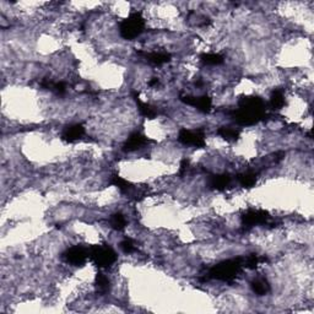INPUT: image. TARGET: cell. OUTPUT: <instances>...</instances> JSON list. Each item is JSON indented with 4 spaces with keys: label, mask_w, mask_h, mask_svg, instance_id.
<instances>
[{
    "label": "cell",
    "mask_w": 314,
    "mask_h": 314,
    "mask_svg": "<svg viewBox=\"0 0 314 314\" xmlns=\"http://www.w3.org/2000/svg\"><path fill=\"white\" fill-rule=\"evenodd\" d=\"M269 212L261 209H249L248 211L244 212L242 216V225L247 229L249 227L258 226V225H264L269 221Z\"/></svg>",
    "instance_id": "5b68a950"
},
{
    "label": "cell",
    "mask_w": 314,
    "mask_h": 314,
    "mask_svg": "<svg viewBox=\"0 0 314 314\" xmlns=\"http://www.w3.org/2000/svg\"><path fill=\"white\" fill-rule=\"evenodd\" d=\"M201 62H203L205 65H221L224 63V57L219 53H205L200 57Z\"/></svg>",
    "instance_id": "2e32d148"
},
{
    "label": "cell",
    "mask_w": 314,
    "mask_h": 314,
    "mask_svg": "<svg viewBox=\"0 0 314 314\" xmlns=\"http://www.w3.org/2000/svg\"><path fill=\"white\" fill-rule=\"evenodd\" d=\"M144 30H145V20L139 11L131 13L126 20L122 21L121 27H119L121 36L124 40L128 41L139 37L144 32Z\"/></svg>",
    "instance_id": "3957f363"
},
{
    "label": "cell",
    "mask_w": 314,
    "mask_h": 314,
    "mask_svg": "<svg viewBox=\"0 0 314 314\" xmlns=\"http://www.w3.org/2000/svg\"><path fill=\"white\" fill-rule=\"evenodd\" d=\"M181 100L183 101L186 105L191 107H195L198 111L208 113L212 106V101L209 96H200V97H193V96H183L181 97Z\"/></svg>",
    "instance_id": "ba28073f"
},
{
    "label": "cell",
    "mask_w": 314,
    "mask_h": 314,
    "mask_svg": "<svg viewBox=\"0 0 314 314\" xmlns=\"http://www.w3.org/2000/svg\"><path fill=\"white\" fill-rule=\"evenodd\" d=\"M148 85L150 86H157L159 85V79H152V80L150 81V83H148Z\"/></svg>",
    "instance_id": "603a6c76"
},
{
    "label": "cell",
    "mask_w": 314,
    "mask_h": 314,
    "mask_svg": "<svg viewBox=\"0 0 314 314\" xmlns=\"http://www.w3.org/2000/svg\"><path fill=\"white\" fill-rule=\"evenodd\" d=\"M243 268L244 258H234L221 261L220 264L215 265V267H212L211 269L209 270L208 275H205L203 281H206L209 279H215L225 282L233 281L241 274Z\"/></svg>",
    "instance_id": "7a4b0ae2"
},
{
    "label": "cell",
    "mask_w": 314,
    "mask_h": 314,
    "mask_svg": "<svg viewBox=\"0 0 314 314\" xmlns=\"http://www.w3.org/2000/svg\"><path fill=\"white\" fill-rule=\"evenodd\" d=\"M96 287L98 289V291L100 292H107L109 289V280L108 277L106 276L105 274H101V272H98L97 275H96Z\"/></svg>",
    "instance_id": "44dd1931"
},
{
    "label": "cell",
    "mask_w": 314,
    "mask_h": 314,
    "mask_svg": "<svg viewBox=\"0 0 314 314\" xmlns=\"http://www.w3.org/2000/svg\"><path fill=\"white\" fill-rule=\"evenodd\" d=\"M88 259L93 261L96 267L105 269L116 263L117 254L107 244H101V246H93L88 249Z\"/></svg>",
    "instance_id": "277c9868"
},
{
    "label": "cell",
    "mask_w": 314,
    "mask_h": 314,
    "mask_svg": "<svg viewBox=\"0 0 314 314\" xmlns=\"http://www.w3.org/2000/svg\"><path fill=\"white\" fill-rule=\"evenodd\" d=\"M267 116L265 105L259 97H244L239 100L238 108L232 117L239 126H253Z\"/></svg>",
    "instance_id": "6da1fadb"
},
{
    "label": "cell",
    "mask_w": 314,
    "mask_h": 314,
    "mask_svg": "<svg viewBox=\"0 0 314 314\" xmlns=\"http://www.w3.org/2000/svg\"><path fill=\"white\" fill-rule=\"evenodd\" d=\"M111 226L113 227L117 231H123L126 226V216L121 212H117V214L112 215L111 217Z\"/></svg>",
    "instance_id": "ffe728a7"
},
{
    "label": "cell",
    "mask_w": 314,
    "mask_h": 314,
    "mask_svg": "<svg viewBox=\"0 0 314 314\" xmlns=\"http://www.w3.org/2000/svg\"><path fill=\"white\" fill-rule=\"evenodd\" d=\"M231 184V177L230 174H217L214 176L210 181V186L216 190H224Z\"/></svg>",
    "instance_id": "4fadbf2b"
},
{
    "label": "cell",
    "mask_w": 314,
    "mask_h": 314,
    "mask_svg": "<svg viewBox=\"0 0 314 314\" xmlns=\"http://www.w3.org/2000/svg\"><path fill=\"white\" fill-rule=\"evenodd\" d=\"M85 135V128L81 124H71L62 133V139L66 143H75Z\"/></svg>",
    "instance_id": "9c48e42d"
},
{
    "label": "cell",
    "mask_w": 314,
    "mask_h": 314,
    "mask_svg": "<svg viewBox=\"0 0 314 314\" xmlns=\"http://www.w3.org/2000/svg\"><path fill=\"white\" fill-rule=\"evenodd\" d=\"M251 289L259 296H264L270 291V285L265 279H255L251 282Z\"/></svg>",
    "instance_id": "9a60e30c"
},
{
    "label": "cell",
    "mask_w": 314,
    "mask_h": 314,
    "mask_svg": "<svg viewBox=\"0 0 314 314\" xmlns=\"http://www.w3.org/2000/svg\"><path fill=\"white\" fill-rule=\"evenodd\" d=\"M63 258L68 261L69 264L80 267V265L85 264L86 260L88 259V251L80 246H74L66 249L65 253L63 254Z\"/></svg>",
    "instance_id": "52a82bcc"
},
{
    "label": "cell",
    "mask_w": 314,
    "mask_h": 314,
    "mask_svg": "<svg viewBox=\"0 0 314 314\" xmlns=\"http://www.w3.org/2000/svg\"><path fill=\"white\" fill-rule=\"evenodd\" d=\"M139 54L145 56L146 61L155 66H161L171 61V54L167 53V52H151V53L139 52Z\"/></svg>",
    "instance_id": "8fae6325"
},
{
    "label": "cell",
    "mask_w": 314,
    "mask_h": 314,
    "mask_svg": "<svg viewBox=\"0 0 314 314\" xmlns=\"http://www.w3.org/2000/svg\"><path fill=\"white\" fill-rule=\"evenodd\" d=\"M238 183L244 188H251L256 183V174L254 172H244L237 177Z\"/></svg>",
    "instance_id": "e0dca14e"
},
{
    "label": "cell",
    "mask_w": 314,
    "mask_h": 314,
    "mask_svg": "<svg viewBox=\"0 0 314 314\" xmlns=\"http://www.w3.org/2000/svg\"><path fill=\"white\" fill-rule=\"evenodd\" d=\"M121 248L123 249L124 253H128V254L133 253V251H136L135 243H134V241L131 238H126L124 241H122Z\"/></svg>",
    "instance_id": "7402d4cb"
},
{
    "label": "cell",
    "mask_w": 314,
    "mask_h": 314,
    "mask_svg": "<svg viewBox=\"0 0 314 314\" xmlns=\"http://www.w3.org/2000/svg\"><path fill=\"white\" fill-rule=\"evenodd\" d=\"M133 97H134V100H135L136 105H138V109H139V112H140L141 116L145 117V118H148V119H152L157 116V111H156L152 106H150V105H147V103L143 102V101L140 100V97H139V93L136 92V91H134L133 92Z\"/></svg>",
    "instance_id": "7c38bea8"
},
{
    "label": "cell",
    "mask_w": 314,
    "mask_h": 314,
    "mask_svg": "<svg viewBox=\"0 0 314 314\" xmlns=\"http://www.w3.org/2000/svg\"><path fill=\"white\" fill-rule=\"evenodd\" d=\"M111 182H112V184H113V186H116L117 188H118L123 194H129L131 190H133V186H131V184L129 183L126 179L122 178V177L117 176V174H114V176L112 177Z\"/></svg>",
    "instance_id": "ac0fdd59"
},
{
    "label": "cell",
    "mask_w": 314,
    "mask_h": 314,
    "mask_svg": "<svg viewBox=\"0 0 314 314\" xmlns=\"http://www.w3.org/2000/svg\"><path fill=\"white\" fill-rule=\"evenodd\" d=\"M217 134L227 141H234L239 138L238 129L231 128V126H222L217 130Z\"/></svg>",
    "instance_id": "d6986e66"
},
{
    "label": "cell",
    "mask_w": 314,
    "mask_h": 314,
    "mask_svg": "<svg viewBox=\"0 0 314 314\" xmlns=\"http://www.w3.org/2000/svg\"><path fill=\"white\" fill-rule=\"evenodd\" d=\"M147 143H148V139L146 138L144 134L139 133V131H135V133H133L128 139H126V144H124V150L126 151L138 150V148L143 147V146Z\"/></svg>",
    "instance_id": "30bf717a"
},
{
    "label": "cell",
    "mask_w": 314,
    "mask_h": 314,
    "mask_svg": "<svg viewBox=\"0 0 314 314\" xmlns=\"http://www.w3.org/2000/svg\"><path fill=\"white\" fill-rule=\"evenodd\" d=\"M178 141L186 146L193 147H204L205 146V135L201 131H193L189 129H181L178 134Z\"/></svg>",
    "instance_id": "8992f818"
},
{
    "label": "cell",
    "mask_w": 314,
    "mask_h": 314,
    "mask_svg": "<svg viewBox=\"0 0 314 314\" xmlns=\"http://www.w3.org/2000/svg\"><path fill=\"white\" fill-rule=\"evenodd\" d=\"M270 105H272V109H281L285 106V95L281 90L276 88L272 92L270 96Z\"/></svg>",
    "instance_id": "5bb4252c"
}]
</instances>
